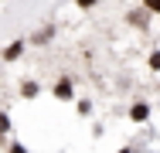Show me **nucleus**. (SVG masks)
Returning a JSON list of instances; mask_svg holds the SVG:
<instances>
[{"label": "nucleus", "instance_id": "obj_1", "mask_svg": "<svg viewBox=\"0 0 160 153\" xmlns=\"http://www.w3.org/2000/svg\"><path fill=\"white\" fill-rule=\"evenodd\" d=\"M21 48H24V41H14V44H10V48L3 51V58H7V61H14L17 55H21Z\"/></svg>", "mask_w": 160, "mask_h": 153}, {"label": "nucleus", "instance_id": "obj_2", "mask_svg": "<svg viewBox=\"0 0 160 153\" xmlns=\"http://www.w3.org/2000/svg\"><path fill=\"white\" fill-rule=\"evenodd\" d=\"M147 112H150V109H147V106L140 102V106H133V112H129V116H133L136 122H143V119H147Z\"/></svg>", "mask_w": 160, "mask_h": 153}, {"label": "nucleus", "instance_id": "obj_3", "mask_svg": "<svg viewBox=\"0 0 160 153\" xmlns=\"http://www.w3.org/2000/svg\"><path fill=\"white\" fill-rule=\"evenodd\" d=\"M55 95H58V99H72V85H68V82H58Z\"/></svg>", "mask_w": 160, "mask_h": 153}, {"label": "nucleus", "instance_id": "obj_4", "mask_svg": "<svg viewBox=\"0 0 160 153\" xmlns=\"http://www.w3.org/2000/svg\"><path fill=\"white\" fill-rule=\"evenodd\" d=\"M150 68H153V72H160V51H153V55H150Z\"/></svg>", "mask_w": 160, "mask_h": 153}, {"label": "nucleus", "instance_id": "obj_5", "mask_svg": "<svg viewBox=\"0 0 160 153\" xmlns=\"http://www.w3.org/2000/svg\"><path fill=\"white\" fill-rule=\"evenodd\" d=\"M147 3V10H153V14H160V0H143Z\"/></svg>", "mask_w": 160, "mask_h": 153}, {"label": "nucleus", "instance_id": "obj_6", "mask_svg": "<svg viewBox=\"0 0 160 153\" xmlns=\"http://www.w3.org/2000/svg\"><path fill=\"white\" fill-rule=\"evenodd\" d=\"M10 153H28V150H24V146H17V143H14V146H10Z\"/></svg>", "mask_w": 160, "mask_h": 153}, {"label": "nucleus", "instance_id": "obj_7", "mask_svg": "<svg viewBox=\"0 0 160 153\" xmlns=\"http://www.w3.org/2000/svg\"><path fill=\"white\" fill-rule=\"evenodd\" d=\"M92 3H96V0H78V7H92Z\"/></svg>", "mask_w": 160, "mask_h": 153}, {"label": "nucleus", "instance_id": "obj_8", "mask_svg": "<svg viewBox=\"0 0 160 153\" xmlns=\"http://www.w3.org/2000/svg\"><path fill=\"white\" fill-rule=\"evenodd\" d=\"M123 153H129V150H123Z\"/></svg>", "mask_w": 160, "mask_h": 153}]
</instances>
